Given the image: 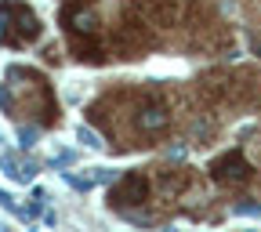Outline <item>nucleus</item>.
Listing matches in <instances>:
<instances>
[{
    "label": "nucleus",
    "mask_w": 261,
    "mask_h": 232,
    "mask_svg": "<svg viewBox=\"0 0 261 232\" xmlns=\"http://www.w3.org/2000/svg\"><path fill=\"white\" fill-rule=\"evenodd\" d=\"M254 149H257V152H261V135H257V138H254Z\"/></svg>",
    "instance_id": "f8f14e48"
},
{
    "label": "nucleus",
    "mask_w": 261,
    "mask_h": 232,
    "mask_svg": "<svg viewBox=\"0 0 261 232\" xmlns=\"http://www.w3.org/2000/svg\"><path fill=\"white\" fill-rule=\"evenodd\" d=\"M40 18L33 8L18 4V0H4L0 4V44L8 47H29L40 40Z\"/></svg>",
    "instance_id": "0eeeda50"
},
{
    "label": "nucleus",
    "mask_w": 261,
    "mask_h": 232,
    "mask_svg": "<svg viewBox=\"0 0 261 232\" xmlns=\"http://www.w3.org/2000/svg\"><path fill=\"white\" fill-rule=\"evenodd\" d=\"M257 192H261V182H257Z\"/></svg>",
    "instance_id": "ddd939ff"
},
{
    "label": "nucleus",
    "mask_w": 261,
    "mask_h": 232,
    "mask_svg": "<svg viewBox=\"0 0 261 232\" xmlns=\"http://www.w3.org/2000/svg\"><path fill=\"white\" fill-rule=\"evenodd\" d=\"M160 29H152L142 15H135V11H123V18L113 25V33H109V55L113 58H123V62H130V58H145L149 51H156L160 47V37H156Z\"/></svg>",
    "instance_id": "423d86ee"
},
{
    "label": "nucleus",
    "mask_w": 261,
    "mask_h": 232,
    "mask_svg": "<svg viewBox=\"0 0 261 232\" xmlns=\"http://www.w3.org/2000/svg\"><path fill=\"white\" fill-rule=\"evenodd\" d=\"M185 44L192 51H228L232 47V33H228V25L214 15L211 4H203V0H189L185 8Z\"/></svg>",
    "instance_id": "39448f33"
},
{
    "label": "nucleus",
    "mask_w": 261,
    "mask_h": 232,
    "mask_svg": "<svg viewBox=\"0 0 261 232\" xmlns=\"http://www.w3.org/2000/svg\"><path fill=\"white\" fill-rule=\"evenodd\" d=\"M62 29H65L73 58L87 65H102L109 58V44H102V15L94 11V0H65Z\"/></svg>",
    "instance_id": "7ed1b4c3"
},
{
    "label": "nucleus",
    "mask_w": 261,
    "mask_h": 232,
    "mask_svg": "<svg viewBox=\"0 0 261 232\" xmlns=\"http://www.w3.org/2000/svg\"><path fill=\"white\" fill-rule=\"evenodd\" d=\"M156 182H160L163 192L178 196L181 189L192 185V171H189V167H160V171H156Z\"/></svg>",
    "instance_id": "9b49d317"
},
{
    "label": "nucleus",
    "mask_w": 261,
    "mask_h": 232,
    "mask_svg": "<svg viewBox=\"0 0 261 232\" xmlns=\"http://www.w3.org/2000/svg\"><path fill=\"white\" fill-rule=\"evenodd\" d=\"M207 171H211V178H214L218 185H225V189H243V185L254 182V163H250L240 149L214 156Z\"/></svg>",
    "instance_id": "6e6552de"
},
{
    "label": "nucleus",
    "mask_w": 261,
    "mask_h": 232,
    "mask_svg": "<svg viewBox=\"0 0 261 232\" xmlns=\"http://www.w3.org/2000/svg\"><path fill=\"white\" fill-rule=\"evenodd\" d=\"M130 120V135L142 138V145H156L167 131L174 127V109H171V98L163 94L160 87L138 91L130 98V106L123 109Z\"/></svg>",
    "instance_id": "20e7f679"
},
{
    "label": "nucleus",
    "mask_w": 261,
    "mask_h": 232,
    "mask_svg": "<svg viewBox=\"0 0 261 232\" xmlns=\"http://www.w3.org/2000/svg\"><path fill=\"white\" fill-rule=\"evenodd\" d=\"M149 200V178L142 171H130L123 174L113 189H109V207L116 211H130V207H145Z\"/></svg>",
    "instance_id": "1a4fd4ad"
},
{
    "label": "nucleus",
    "mask_w": 261,
    "mask_h": 232,
    "mask_svg": "<svg viewBox=\"0 0 261 232\" xmlns=\"http://www.w3.org/2000/svg\"><path fill=\"white\" fill-rule=\"evenodd\" d=\"M127 8L142 15L152 29H174L178 25V0H127Z\"/></svg>",
    "instance_id": "9d476101"
},
{
    "label": "nucleus",
    "mask_w": 261,
    "mask_h": 232,
    "mask_svg": "<svg viewBox=\"0 0 261 232\" xmlns=\"http://www.w3.org/2000/svg\"><path fill=\"white\" fill-rule=\"evenodd\" d=\"M196 94L211 109H247L261 102V76L250 69H207L196 80Z\"/></svg>",
    "instance_id": "f03ea898"
},
{
    "label": "nucleus",
    "mask_w": 261,
    "mask_h": 232,
    "mask_svg": "<svg viewBox=\"0 0 261 232\" xmlns=\"http://www.w3.org/2000/svg\"><path fill=\"white\" fill-rule=\"evenodd\" d=\"M4 106L11 116H29L37 120L40 127H55L58 123V102H55V91L47 84V76H40L37 69H15L4 80Z\"/></svg>",
    "instance_id": "f257e3e1"
}]
</instances>
